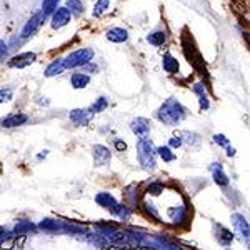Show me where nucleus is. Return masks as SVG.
<instances>
[{
  "instance_id": "nucleus-21",
  "label": "nucleus",
  "mask_w": 250,
  "mask_h": 250,
  "mask_svg": "<svg viewBox=\"0 0 250 250\" xmlns=\"http://www.w3.org/2000/svg\"><path fill=\"white\" fill-rule=\"evenodd\" d=\"M217 240H219V244H222V245H229L232 242V239H233V235L230 232L227 230V229H224L222 225H217Z\"/></svg>"
},
{
  "instance_id": "nucleus-6",
  "label": "nucleus",
  "mask_w": 250,
  "mask_h": 250,
  "mask_svg": "<svg viewBox=\"0 0 250 250\" xmlns=\"http://www.w3.org/2000/svg\"><path fill=\"white\" fill-rule=\"evenodd\" d=\"M232 224H233V229L235 232L239 233L240 240L247 245V249H250V225L247 219L240 213H233L232 215Z\"/></svg>"
},
{
  "instance_id": "nucleus-18",
  "label": "nucleus",
  "mask_w": 250,
  "mask_h": 250,
  "mask_svg": "<svg viewBox=\"0 0 250 250\" xmlns=\"http://www.w3.org/2000/svg\"><path fill=\"white\" fill-rule=\"evenodd\" d=\"M210 170H212V175H213L215 184H219V185H227L229 184V177L225 175V172H224V168H222L220 164H213L210 167Z\"/></svg>"
},
{
  "instance_id": "nucleus-1",
  "label": "nucleus",
  "mask_w": 250,
  "mask_h": 250,
  "mask_svg": "<svg viewBox=\"0 0 250 250\" xmlns=\"http://www.w3.org/2000/svg\"><path fill=\"white\" fill-rule=\"evenodd\" d=\"M185 108L177 99H168L162 104V107L157 110V119L165 125H177L184 120Z\"/></svg>"
},
{
  "instance_id": "nucleus-20",
  "label": "nucleus",
  "mask_w": 250,
  "mask_h": 250,
  "mask_svg": "<svg viewBox=\"0 0 250 250\" xmlns=\"http://www.w3.org/2000/svg\"><path fill=\"white\" fill-rule=\"evenodd\" d=\"M193 92L199 95L200 107H202L204 110H207V108L210 107V102H208V97H207V94H205V88H204L202 83H195V85H193Z\"/></svg>"
},
{
  "instance_id": "nucleus-13",
  "label": "nucleus",
  "mask_w": 250,
  "mask_h": 250,
  "mask_svg": "<svg viewBox=\"0 0 250 250\" xmlns=\"http://www.w3.org/2000/svg\"><path fill=\"white\" fill-rule=\"evenodd\" d=\"M27 122H29V117L25 114H12L7 117V119H3L0 124H2V127H5V128H14V127H20V125H23Z\"/></svg>"
},
{
  "instance_id": "nucleus-33",
  "label": "nucleus",
  "mask_w": 250,
  "mask_h": 250,
  "mask_svg": "<svg viewBox=\"0 0 250 250\" xmlns=\"http://www.w3.org/2000/svg\"><path fill=\"white\" fill-rule=\"evenodd\" d=\"M182 139H180V137H172L170 140H168V145H170V147H173V148H179V147H182Z\"/></svg>"
},
{
  "instance_id": "nucleus-5",
  "label": "nucleus",
  "mask_w": 250,
  "mask_h": 250,
  "mask_svg": "<svg viewBox=\"0 0 250 250\" xmlns=\"http://www.w3.org/2000/svg\"><path fill=\"white\" fill-rule=\"evenodd\" d=\"M40 230L43 232H50V233H55V232H82V229L79 227H74L70 224H65L62 220H55V219H43L40 224L37 225Z\"/></svg>"
},
{
  "instance_id": "nucleus-36",
  "label": "nucleus",
  "mask_w": 250,
  "mask_h": 250,
  "mask_svg": "<svg viewBox=\"0 0 250 250\" xmlns=\"http://www.w3.org/2000/svg\"><path fill=\"white\" fill-rule=\"evenodd\" d=\"M47 154H48V152H47V150H43V152H40V155H39V159H45V157H47Z\"/></svg>"
},
{
  "instance_id": "nucleus-9",
  "label": "nucleus",
  "mask_w": 250,
  "mask_h": 250,
  "mask_svg": "<svg viewBox=\"0 0 250 250\" xmlns=\"http://www.w3.org/2000/svg\"><path fill=\"white\" fill-rule=\"evenodd\" d=\"M72 14L68 12L67 7H60L52 14V29H60V27L67 25L70 22Z\"/></svg>"
},
{
  "instance_id": "nucleus-29",
  "label": "nucleus",
  "mask_w": 250,
  "mask_h": 250,
  "mask_svg": "<svg viewBox=\"0 0 250 250\" xmlns=\"http://www.w3.org/2000/svg\"><path fill=\"white\" fill-rule=\"evenodd\" d=\"M162 190H164V187L160 184H152L150 187H148L147 193H150V195H160Z\"/></svg>"
},
{
  "instance_id": "nucleus-11",
  "label": "nucleus",
  "mask_w": 250,
  "mask_h": 250,
  "mask_svg": "<svg viewBox=\"0 0 250 250\" xmlns=\"http://www.w3.org/2000/svg\"><path fill=\"white\" fill-rule=\"evenodd\" d=\"M130 130L134 132L135 135H139V137H142V139H145V135L150 132V122H148L147 119H144V117H137V119L132 120Z\"/></svg>"
},
{
  "instance_id": "nucleus-8",
  "label": "nucleus",
  "mask_w": 250,
  "mask_h": 250,
  "mask_svg": "<svg viewBox=\"0 0 250 250\" xmlns=\"http://www.w3.org/2000/svg\"><path fill=\"white\" fill-rule=\"evenodd\" d=\"M35 59H37V55L34 52H25V54H19L15 57H12L9 60V65L14 68H23V67H29L30 63H34Z\"/></svg>"
},
{
  "instance_id": "nucleus-23",
  "label": "nucleus",
  "mask_w": 250,
  "mask_h": 250,
  "mask_svg": "<svg viewBox=\"0 0 250 250\" xmlns=\"http://www.w3.org/2000/svg\"><path fill=\"white\" fill-rule=\"evenodd\" d=\"M107 107H108V100L105 99V97H99V99H97L95 102L92 104V107L88 108V110H90L92 114H99V112L105 110Z\"/></svg>"
},
{
  "instance_id": "nucleus-12",
  "label": "nucleus",
  "mask_w": 250,
  "mask_h": 250,
  "mask_svg": "<svg viewBox=\"0 0 250 250\" xmlns=\"http://www.w3.org/2000/svg\"><path fill=\"white\" fill-rule=\"evenodd\" d=\"M94 164L95 167H104L110 162V150L104 145H95L94 147Z\"/></svg>"
},
{
  "instance_id": "nucleus-16",
  "label": "nucleus",
  "mask_w": 250,
  "mask_h": 250,
  "mask_svg": "<svg viewBox=\"0 0 250 250\" xmlns=\"http://www.w3.org/2000/svg\"><path fill=\"white\" fill-rule=\"evenodd\" d=\"M65 70V65H63V59H55L50 62V65L45 68V77H55V75H60Z\"/></svg>"
},
{
  "instance_id": "nucleus-27",
  "label": "nucleus",
  "mask_w": 250,
  "mask_h": 250,
  "mask_svg": "<svg viewBox=\"0 0 250 250\" xmlns=\"http://www.w3.org/2000/svg\"><path fill=\"white\" fill-rule=\"evenodd\" d=\"M107 9H108V0H97L94 5V15L99 17V15H102Z\"/></svg>"
},
{
  "instance_id": "nucleus-15",
  "label": "nucleus",
  "mask_w": 250,
  "mask_h": 250,
  "mask_svg": "<svg viewBox=\"0 0 250 250\" xmlns=\"http://www.w3.org/2000/svg\"><path fill=\"white\" fill-rule=\"evenodd\" d=\"M35 230V225L32 224L30 220H20L15 224L14 230H12V233H14L15 237L17 235H27V233H32Z\"/></svg>"
},
{
  "instance_id": "nucleus-31",
  "label": "nucleus",
  "mask_w": 250,
  "mask_h": 250,
  "mask_svg": "<svg viewBox=\"0 0 250 250\" xmlns=\"http://www.w3.org/2000/svg\"><path fill=\"white\" fill-rule=\"evenodd\" d=\"M184 137H185V139H188L187 140L188 145H197V144H199V139H200V137L197 135V134H188V132H185Z\"/></svg>"
},
{
  "instance_id": "nucleus-10",
  "label": "nucleus",
  "mask_w": 250,
  "mask_h": 250,
  "mask_svg": "<svg viewBox=\"0 0 250 250\" xmlns=\"http://www.w3.org/2000/svg\"><path fill=\"white\" fill-rule=\"evenodd\" d=\"M68 117H70V120L74 124L77 125H87L88 122L92 120V117H94V114H92L88 108H74V110L68 114Z\"/></svg>"
},
{
  "instance_id": "nucleus-19",
  "label": "nucleus",
  "mask_w": 250,
  "mask_h": 250,
  "mask_svg": "<svg viewBox=\"0 0 250 250\" xmlns=\"http://www.w3.org/2000/svg\"><path fill=\"white\" fill-rule=\"evenodd\" d=\"M162 65H164V70L168 72V74H175V72L179 70V62H177V59H173L170 54L164 55Z\"/></svg>"
},
{
  "instance_id": "nucleus-4",
  "label": "nucleus",
  "mask_w": 250,
  "mask_h": 250,
  "mask_svg": "<svg viewBox=\"0 0 250 250\" xmlns=\"http://www.w3.org/2000/svg\"><path fill=\"white\" fill-rule=\"evenodd\" d=\"M94 59V50L92 48H79V50L68 54L65 59H63V65L65 68H77V67H83L88 65L90 60Z\"/></svg>"
},
{
  "instance_id": "nucleus-24",
  "label": "nucleus",
  "mask_w": 250,
  "mask_h": 250,
  "mask_svg": "<svg viewBox=\"0 0 250 250\" xmlns=\"http://www.w3.org/2000/svg\"><path fill=\"white\" fill-rule=\"evenodd\" d=\"M60 0H43L42 2V12L43 15H52L55 10H57V5H59Z\"/></svg>"
},
{
  "instance_id": "nucleus-26",
  "label": "nucleus",
  "mask_w": 250,
  "mask_h": 250,
  "mask_svg": "<svg viewBox=\"0 0 250 250\" xmlns=\"http://www.w3.org/2000/svg\"><path fill=\"white\" fill-rule=\"evenodd\" d=\"M67 9L68 12H74V14H82L83 12V5L80 0H67Z\"/></svg>"
},
{
  "instance_id": "nucleus-30",
  "label": "nucleus",
  "mask_w": 250,
  "mask_h": 250,
  "mask_svg": "<svg viewBox=\"0 0 250 250\" xmlns=\"http://www.w3.org/2000/svg\"><path fill=\"white\" fill-rule=\"evenodd\" d=\"M7 55H9V47H7V43L3 40H0V62L5 60Z\"/></svg>"
},
{
  "instance_id": "nucleus-25",
  "label": "nucleus",
  "mask_w": 250,
  "mask_h": 250,
  "mask_svg": "<svg viewBox=\"0 0 250 250\" xmlns=\"http://www.w3.org/2000/svg\"><path fill=\"white\" fill-rule=\"evenodd\" d=\"M157 154L164 159V162H173L175 160V154H172V150L168 147H159L157 148Z\"/></svg>"
},
{
  "instance_id": "nucleus-2",
  "label": "nucleus",
  "mask_w": 250,
  "mask_h": 250,
  "mask_svg": "<svg viewBox=\"0 0 250 250\" xmlns=\"http://www.w3.org/2000/svg\"><path fill=\"white\" fill-rule=\"evenodd\" d=\"M95 202L99 204L100 207L110 210L115 217H119V219H122V220H128V219H130V215H132L130 208L117 202L115 197L112 195V193H108V192H99V193H97Z\"/></svg>"
},
{
  "instance_id": "nucleus-17",
  "label": "nucleus",
  "mask_w": 250,
  "mask_h": 250,
  "mask_svg": "<svg viewBox=\"0 0 250 250\" xmlns=\"http://www.w3.org/2000/svg\"><path fill=\"white\" fill-rule=\"evenodd\" d=\"M90 82V77L85 74V72H77L70 77V83L74 88H85Z\"/></svg>"
},
{
  "instance_id": "nucleus-35",
  "label": "nucleus",
  "mask_w": 250,
  "mask_h": 250,
  "mask_svg": "<svg viewBox=\"0 0 250 250\" xmlns=\"http://www.w3.org/2000/svg\"><path fill=\"white\" fill-rule=\"evenodd\" d=\"M7 237H9V235H7L5 229H3V227H0V242H2L3 239H7Z\"/></svg>"
},
{
  "instance_id": "nucleus-7",
  "label": "nucleus",
  "mask_w": 250,
  "mask_h": 250,
  "mask_svg": "<svg viewBox=\"0 0 250 250\" xmlns=\"http://www.w3.org/2000/svg\"><path fill=\"white\" fill-rule=\"evenodd\" d=\"M43 19H45V15H43V12H37V14L34 15V17H30L29 22L23 25L22 29V34H20V37L22 39H29L30 35H34L35 32L39 30V27L42 25Z\"/></svg>"
},
{
  "instance_id": "nucleus-3",
  "label": "nucleus",
  "mask_w": 250,
  "mask_h": 250,
  "mask_svg": "<svg viewBox=\"0 0 250 250\" xmlns=\"http://www.w3.org/2000/svg\"><path fill=\"white\" fill-rule=\"evenodd\" d=\"M137 159H139L140 165L147 170L155 168V148L148 139H140L137 142Z\"/></svg>"
},
{
  "instance_id": "nucleus-14",
  "label": "nucleus",
  "mask_w": 250,
  "mask_h": 250,
  "mask_svg": "<svg viewBox=\"0 0 250 250\" xmlns=\"http://www.w3.org/2000/svg\"><path fill=\"white\" fill-rule=\"evenodd\" d=\"M107 39L114 43H122V42H127L128 39V32L125 29H120V27H114L107 32Z\"/></svg>"
},
{
  "instance_id": "nucleus-32",
  "label": "nucleus",
  "mask_w": 250,
  "mask_h": 250,
  "mask_svg": "<svg viewBox=\"0 0 250 250\" xmlns=\"http://www.w3.org/2000/svg\"><path fill=\"white\" fill-rule=\"evenodd\" d=\"M213 142L219 144V145H222V147H225V148L229 147V140L225 139V135H222V134H219V135L213 137Z\"/></svg>"
},
{
  "instance_id": "nucleus-34",
  "label": "nucleus",
  "mask_w": 250,
  "mask_h": 250,
  "mask_svg": "<svg viewBox=\"0 0 250 250\" xmlns=\"http://www.w3.org/2000/svg\"><path fill=\"white\" fill-rule=\"evenodd\" d=\"M114 144H115V148H117V150H120V152L127 148V144L122 142V140H120V139H115V140H114Z\"/></svg>"
},
{
  "instance_id": "nucleus-22",
  "label": "nucleus",
  "mask_w": 250,
  "mask_h": 250,
  "mask_svg": "<svg viewBox=\"0 0 250 250\" xmlns=\"http://www.w3.org/2000/svg\"><path fill=\"white\" fill-rule=\"evenodd\" d=\"M147 42L150 43V45H154V47L164 45V42H165V34H164V32H152V34H148V35H147Z\"/></svg>"
},
{
  "instance_id": "nucleus-28",
  "label": "nucleus",
  "mask_w": 250,
  "mask_h": 250,
  "mask_svg": "<svg viewBox=\"0 0 250 250\" xmlns=\"http://www.w3.org/2000/svg\"><path fill=\"white\" fill-rule=\"evenodd\" d=\"M12 97H14V92H12L10 88H2V90H0V104L10 102Z\"/></svg>"
}]
</instances>
